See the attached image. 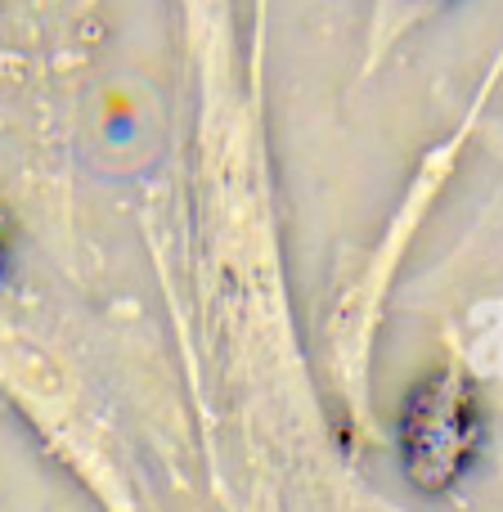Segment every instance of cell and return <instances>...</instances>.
I'll return each mask as SVG.
<instances>
[{"label":"cell","instance_id":"cell-1","mask_svg":"<svg viewBox=\"0 0 503 512\" xmlns=\"http://www.w3.org/2000/svg\"><path fill=\"white\" fill-rule=\"evenodd\" d=\"M0 270H5V234H0Z\"/></svg>","mask_w":503,"mask_h":512}]
</instances>
